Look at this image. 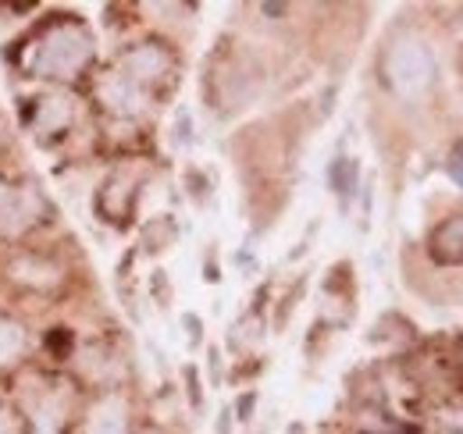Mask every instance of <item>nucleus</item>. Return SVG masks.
Returning a JSON list of instances; mask_svg holds the SVG:
<instances>
[{
    "mask_svg": "<svg viewBox=\"0 0 463 434\" xmlns=\"http://www.w3.org/2000/svg\"><path fill=\"white\" fill-rule=\"evenodd\" d=\"M168 54L161 51V47H154V43H146V47H139V51H132V54L125 57V82H132V86H139V82H157L165 71H168Z\"/></svg>",
    "mask_w": 463,
    "mask_h": 434,
    "instance_id": "nucleus-3",
    "label": "nucleus"
},
{
    "mask_svg": "<svg viewBox=\"0 0 463 434\" xmlns=\"http://www.w3.org/2000/svg\"><path fill=\"white\" fill-rule=\"evenodd\" d=\"M385 79H389V86L400 97L413 100V97H420L435 82V57H431V51L420 40L403 36L385 54Z\"/></svg>",
    "mask_w": 463,
    "mask_h": 434,
    "instance_id": "nucleus-2",
    "label": "nucleus"
},
{
    "mask_svg": "<svg viewBox=\"0 0 463 434\" xmlns=\"http://www.w3.org/2000/svg\"><path fill=\"white\" fill-rule=\"evenodd\" d=\"M431 257L439 264H463V214L449 217L431 235Z\"/></svg>",
    "mask_w": 463,
    "mask_h": 434,
    "instance_id": "nucleus-5",
    "label": "nucleus"
},
{
    "mask_svg": "<svg viewBox=\"0 0 463 434\" xmlns=\"http://www.w3.org/2000/svg\"><path fill=\"white\" fill-rule=\"evenodd\" d=\"M93 57V40L79 22H51L33 51L29 68L43 79H75Z\"/></svg>",
    "mask_w": 463,
    "mask_h": 434,
    "instance_id": "nucleus-1",
    "label": "nucleus"
},
{
    "mask_svg": "<svg viewBox=\"0 0 463 434\" xmlns=\"http://www.w3.org/2000/svg\"><path fill=\"white\" fill-rule=\"evenodd\" d=\"M453 178H457V182L463 185V157H460L457 164H453Z\"/></svg>",
    "mask_w": 463,
    "mask_h": 434,
    "instance_id": "nucleus-7",
    "label": "nucleus"
},
{
    "mask_svg": "<svg viewBox=\"0 0 463 434\" xmlns=\"http://www.w3.org/2000/svg\"><path fill=\"white\" fill-rule=\"evenodd\" d=\"M128 431V406L121 395H104L90 417H86V434H125Z\"/></svg>",
    "mask_w": 463,
    "mask_h": 434,
    "instance_id": "nucleus-4",
    "label": "nucleus"
},
{
    "mask_svg": "<svg viewBox=\"0 0 463 434\" xmlns=\"http://www.w3.org/2000/svg\"><path fill=\"white\" fill-rule=\"evenodd\" d=\"M22 349H25V331L11 321H0V367L22 356Z\"/></svg>",
    "mask_w": 463,
    "mask_h": 434,
    "instance_id": "nucleus-6",
    "label": "nucleus"
}]
</instances>
